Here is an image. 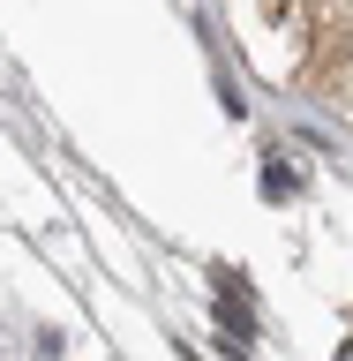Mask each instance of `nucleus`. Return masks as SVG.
<instances>
[{"instance_id": "1", "label": "nucleus", "mask_w": 353, "mask_h": 361, "mask_svg": "<svg viewBox=\"0 0 353 361\" xmlns=\"http://www.w3.org/2000/svg\"><path fill=\"white\" fill-rule=\"evenodd\" d=\"M264 196H293V188H301V180H293V166H286V158H271V166H264Z\"/></svg>"}]
</instances>
